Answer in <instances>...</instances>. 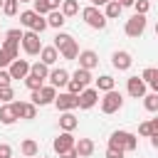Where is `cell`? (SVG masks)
<instances>
[{"label": "cell", "instance_id": "obj_1", "mask_svg": "<svg viewBox=\"0 0 158 158\" xmlns=\"http://www.w3.org/2000/svg\"><path fill=\"white\" fill-rule=\"evenodd\" d=\"M109 148H111V151L128 153V151H136V148H138V141H136V136L128 133V131H114L111 138H109Z\"/></svg>", "mask_w": 158, "mask_h": 158}, {"label": "cell", "instance_id": "obj_2", "mask_svg": "<svg viewBox=\"0 0 158 158\" xmlns=\"http://www.w3.org/2000/svg\"><path fill=\"white\" fill-rule=\"evenodd\" d=\"M20 22H22L25 27H30V32H37V35H42V32L47 30V20H44L42 15H37L35 10L20 12Z\"/></svg>", "mask_w": 158, "mask_h": 158}, {"label": "cell", "instance_id": "obj_3", "mask_svg": "<svg viewBox=\"0 0 158 158\" xmlns=\"http://www.w3.org/2000/svg\"><path fill=\"white\" fill-rule=\"evenodd\" d=\"M81 20H84L89 27H94V30H104V27H106V17H104V12H101L99 7H94V5H89V7L81 10Z\"/></svg>", "mask_w": 158, "mask_h": 158}, {"label": "cell", "instance_id": "obj_4", "mask_svg": "<svg viewBox=\"0 0 158 158\" xmlns=\"http://www.w3.org/2000/svg\"><path fill=\"white\" fill-rule=\"evenodd\" d=\"M54 99H57V89H54V86H42V89H37V91H32V96H30V101H32L35 106L54 104Z\"/></svg>", "mask_w": 158, "mask_h": 158}, {"label": "cell", "instance_id": "obj_5", "mask_svg": "<svg viewBox=\"0 0 158 158\" xmlns=\"http://www.w3.org/2000/svg\"><path fill=\"white\" fill-rule=\"evenodd\" d=\"M121 106H123V99H121V94L116 89H111V91L104 94V99H101V111L104 114H116Z\"/></svg>", "mask_w": 158, "mask_h": 158}, {"label": "cell", "instance_id": "obj_6", "mask_svg": "<svg viewBox=\"0 0 158 158\" xmlns=\"http://www.w3.org/2000/svg\"><path fill=\"white\" fill-rule=\"evenodd\" d=\"M22 49L27 52V54H40L42 52V40H40V35L37 32H22Z\"/></svg>", "mask_w": 158, "mask_h": 158}, {"label": "cell", "instance_id": "obj_7", "mask_svg": "<svg viewBox=\"0 0 158 158\" xmlns=\"http://www.w3.org/2000/svg\"><path fill=\"white\" fill-rule=\"evenodd\" d=\"M126 35L128 37H141L146 32V15H133L131 20H126Z\"/></svg>", "mask_w": 158, "mask_h": 158}, {"label": "cell", "instance_id": "obj_8", "mask_svg": "<svg viewBox=\"0 0 158 158\" xmlns=\"http://www.w3.org/2000/svg\"><path fill=\"white\" fill-rule=\"evenodd\" d=\"M74 143H77V141H74V136H72L69 131H62V133L54 138V143H52V146H54V151L62 156V153L72 151V148H74Z\"/></svg>", "mask_w": 158, "mask_h": 158}, {"label": "cell", "instance_id": "obj_9", "mask_svg": "<svg viewBox=\"0 0 158 158\" xmlns=\"http://www.w3.org/2000/svg\"><path fill=\"white\" fill-rule=\"evenodd\" d=\"M54 106H57L59 111H72V109H77V106H79V96H74V94L64 91V94H59V96L54 99Z\"/></svg>", "mask_w": 158, "mask_h": 158}, {"label": "cell", "instance_id": "obj_10", "mask_svg": "<svg viewBox=\"0 0 158 158\" xmlns=\"http://www.w3.org/2000/svg\"><path fill=\"white\" fill-rule=\"evenodd\" d=\"M126 89H128V94H131L133 99H143V96H146V81L138 79V77H128Z\"/></svg>", "mask_w": 158, "mask_h": 158}, {"label": "cell", "instance_id": "obj_11", "mask_svg": "<svg viewBox=\"0 0 158 158\" xmlns=\"http://www.w3.org/2000/svg\"><path fill=\"white\" fill-rule=\"evenodd\" d=\"M77 59H79V67H81V69H89V72L99 64V54H96L94 49H84V52H79Z\"/></svg>", "mask_w": 158, "mask_h": 158}, {"label": "cell", "instance_id": "obj_12", "mask_svg": "<svg viewBox=\"0 0 158 158\" xmlns=\"http://www.w3.org/2000/svg\"><path fill=\"white\" fill-rule=\"evenodd\" d=\"M111 64H114L118 72H126V69H131L133 59H131V54H128V52L118 49V52H114V57H111Z\"/></svg>", "mask_w": 158, "mask_h": 158}, {"label": "cell", "instance_id": "obj_13", "mask_svg": "<svg viewBox=\"0 0 158 158\" xmlns=\"http://www.w3.org/2000/svg\"><path fill=\"white\" fill-rule=\"evenodd\" d=\"M7 72H10L12 79H25V77L30 74V62H27V59H15Z\"/></svg>", "mask_w": 158, "mask_h": 158}, {"label": "cell", "instance_id": "obj_14", "mask_svg": "<svg viewBox=\"0 0 158 158\" xmlns=\"http://www.w3.org/2000/svg\"><path fill=\"white\" fill-rule=\"evenodd\" d=\"M47 79H49V86H54V89L57 86H67L69 84V72L67 69H52Z\"/></svg>", "mask_w": 158, "mask_h": 158}, {"label": "cell", "instance_id": "obj_15", "mask_svg": "<svg viewBox=\"0 0 158 158\" xmlns=\"http://www.w3.org/2000/svg\"><path fill=\"white\" fill-rule=\"evenodd\" d=\"M96 101H99V91L96 89H84L79 94V109H91V106H96Z\"/></svg>", "mask_w": 158, "mask_h": 158}, {"label": "cell", "instance_id": "obj_16", "mask_svg": "<svg viewBox=\"0 0 158 158\" xmlns=\"http://www.w3.org/2000/svg\"><path fill=\"white\" fill-rule=\"evenodd\" d=\"M94 148H96V146H94V141H91V138H79V141L74 143V151H77V156H79V158L91 156V153H94Z\"/></svg>", "mask_w": 158, "mask_h": 158}, {"label": "cell", "instance_id": "obj_17", "mask_svg": "<svg viewBox=\"0 0 158 158\" xmlns=\"http://www.w3.org/2000/svg\"><path fill=\"white\" fill-rule=\"evenodd\" d=\"M77 123H79V121H77V116H74L72 111H64V114L59 116V128H62V131H69V133H72V131L77 128Z\"/></svg>", "mask_w": 158, "mask_h": 158}, {"label": "cell", "instance_id": "obj_18", "mask_svg": "<svg viewBox=\"0 0 158 158\" xmlns=\"http://www.w3.org/2000/svg\"><path fill=\"white\" fill-rule=\"evenodd\" d=\"M57 59H59V52H57L54 47H42V52H40V62H42V64L52 67Z\"/></svg>", "mask_w": 158, "mask_h": 158}, {"label": "cell", "instance_id": "obj_19", "mask_svg": "<svg viewBox=\"0 0 158 158\" xmlns=\"http://www.w3.org/2000/svg\"><path fill=\"white\" fill-rule=\"evenodd\" d=\"M121 10H123V7L118 5V0H111V2L104 5V17H106V20H116V17L121 15Z\"/></svg>", "mask_w": 158, "mask_h": 158}, {"label": "cell", "instance_id": "obj_20", "mask_svg": "<svg viewBox=\"0 0 158 158\" xmlns=\"http://www.w3.org/2000/svg\"><path fill=\"white\" fill-rule=\"evenodd\" d=\"M64 22H67V17L62 15V10H52V12L47 15V27H57V30H59Z\"/></svg>", "mask_w": 158, "mask_h": 158}, {"label": "cell", "instance_id": "obj_21", "mask_svg": "<svg viewBox=\"0 0 158 158\" xmlns=\"http://www.w3.org/2000/svg\"><path fill=\"white\" fill-rule=\"evenodd\" d=\"M59 54H62L64 59H77V57H79V44L72 40V42H67V44L59 49Z\"/></svg>", "mask_w": 158, "mask_h": 158}, {"label": "cell", "instance_id": "obj_22", "mask_svg": "<svg viewBox=\"0 0 158 158\" xmlns=\"http://www.w3.org/2000/svg\"><path fill=\"white\" fill-rule=\"evenodd\" d=\"M20 151H22V156L32 158V156H37L40 146H37V141H35V138H25V141H22V146H20Z\"/></svg>", "mask_w": 158, "mask_h": 158}, {"label": "cell", "instance_id": "obj_23", "mask_svg": "<svg viewBox=\"0 0 158 158\" xmlns=\"http://www.w3.org/2000/svg\"><path fill=\"white\" fill-rule=\"evenodd\" d=\"M17 121V116H15V111H12V106L10 104H5V106H0V123H5V126H10V123H15Z\"/></svg>", "mask_w": 158, "mask_h": 158}, {"label": "cell", "instance_id": "obj_24", "mask_svg": "<svg viewBox=\"0 0 158 158\" xmlns=\"http://www.w3.org/2000/svg\"><path fill=\"white\" fill-rule=\"evenodd\" d=\"M30 74H35L37 79H42V81H44V79L49 77V67H47V64H42V62H35V64H30Z\"/></svg>", "mask_w": 158, "mask_h": 158}, {"label": "cell", "instance_id": "obj_25", "mask_svg": "<svg viewBox=\"0 0 158 158\" xmlns=\"http://www.w3.org/2000/svg\"><path fill=\"white\" fill-rule=\"evenodd\" d=\"M79 12V2L77 0H62V15L64 17H72Z\"/></svg>", "mask_w": 158, "mask_h": 158}, {"label": "cell", "instance_id": "obj_26", "mask_svg": "<svg viewBox=\"0 0 158 158\" xmlns=\"http://www.w3.org/2000/svg\"><path fill=\"white\" fill-rule=\"evenodd\" d=\"M96 86H99L96 91H104V94H106V91H111V89H114V77H109V74H101V77L96 79Z\"/></svg>", "mask_w": 158, "mask_h": 158}, {"label": "cell", "instance_id": "obj_27", "mask_svg": "<svg viewBox=\"0 0 158 158\" xmlns=\"http://www.w3.org/2000/svg\"><path fill=\"white\" fill-rule=\"evenodd\" d=\"M0 49H2V52H7L12 59H17V49H20V42H17V40H5Z\"/></svg>", "mask_w": 158, "mask_h": 158}, {"label": "cell", "instance_id": "obj_28", "mask_svg": "<svg viewBox=\"0 0 158 158\" xmlns=\"http://www.w3.org/2000/svg\"><path fill=\"white\" fill-rule=\"evenodd\" d=\"M72 79H77V81H81V84L86 86V84L91 81V72H89V69H81V67H79V69H77V72L72 74Z\"/></svg>", "mask_w": 158, "mask_h": 158}, {"label": "cell", "instance_id": "obj_29", "mask_svg": "<svg viewBox=\"0 0 158 158\" xmlns=\"http://www.w3.org/2000/svg\"><path fill=\"white\" fill-rule=\"evenodd\" d=\"M35 116H37V106H35L32 101H25V104H22V116H20V118H27V121H30V118H35Z\"/></svg>", "mask_w": 158, "mask_h": 158}, {"label": "cell", "instance_id": "obj_30", "mask_svg": "<svg viewBox=\"0 0 158 158\" xmlns=\"http://www.w3.org/2000/svg\"><path fill=\"white\" fill-rule=\"evenodd\" d=\"M143 106H146V111H158V94H146Z\"/></svg>", "mask_w": 158, "mask_h": 158}, {"label": "cell", "instance_id": "obj_31", "mask_svg": "<svg viewBox=\"0 0 158 158\" xmlns=\"http://www.w3.org/2000/svg\"><path fill=\"white\" fill-rule=\"evenodd\" d=\"M72 40H74V37H72V35H67V32H59V35H57V37H54V44H52V47H54V49H57V52H59V49H62V47H64V44H67V42H72Z\"/></svg>", "mask_w": 158, "mask_h": 158}, {"label": "cell", "instance_id": "obj_32", "mask_svg": "<svg viewBox=\"0 0 158 158\" xmlns=\"http://www.w3.org/2000/svg\"><path fill=\"white\" fill-rule=\"evenodd\" d=\"M25 84H27V89H30V91H37V89H42V86H44V84H42V79H37L35 74H27V77H25Z\"/></svg>", "mask_w": 158, "mask_h": 158}, {"label": "cell", "instance_id": "obj_33", "mask_svg": "<svg viewBox=\"0 0 158 158\" xmlns=\"http://www.w3.org/2000/svg\"><path fill=\"white\" fill-rule=\"evenodd\" d=\"M84 89H86V86H84L81 81H77V79H69V84H67V91H69V94H74V96H79Z\"/></svg>", "mask_w": 158, "mask_h": 158}, {"label": "cell", "instance_id": "obj_34", "mask_svg": "<svg viewBox=\"0 0 158 158\" xmlns=\"http://www.w3.org/2000/svg\"><path fill=\"white\" fill-rule=\"evenodd\" d=\"M17 5H20V2H17V0H2V12H5V15H10V17H12V15H15V12H17Z\"/></svg>", "mask_w": 158, "mask_h": 158}, {"label": "cell", "instance_id": "obj_35", "mask_svg": "<svg viewBox=\"0 0 158 158\" xmlns=\"http://www.w3.org/2000/svg\"><path fill=\"white\" fill-rule=\"evenodd\" d=\"M32 2H35V12H37V15H42V17H44V15H49V12H52V10H49V5H47L44 0H32Z\"/></svg>", "mask_w": 158, "mask_h": 158}, {"label": "cell", "instance_id": "obj_36", "mask_svg": "<svg viewBox=\"0 0 158 158\" xmlns=\"http://www.w3.org/2000/svg\"><path fill=\"white\" fill-rule=\"evenodd\" d=\"M133 7H136V15H146V12L151 10V2H148V0H136Z\"/></svg>", "mask_w": 158, "mask_h": 158}, {"label": "cell", "instance_id": "obj_37", "mask_svg": "<svg viewBox=\"0 0 158 158\" xmlns=\"http://www.w3.org/2000/svg\"><path fill=\"white\" fill-rule=\"evenodd\" d=\"M12 96H15V91H12V86H0V101H12Z\"/></svg>", "mask_w": 158, "mask_h": 158}, {"label": "cell", "instance_id": "obj_38", "mask_svg": "<svg viewBox=\"0 0 158 158\" xmlns=\"http://www.w3.org/2000/svg\"><path fill=\"white\" fill-rule=\"evenodd\" d=\"M156 72H158V69H153V67H148V69H143V74H141V79H143L146 84H151V81L156 79Z\"/></svg>", "mask_w": 158, "mask_h": 158}, {"label": "cell", "instance_id": "obj_39", "mask_svg": "<svg viewBox=\"0 0 158 158\" xmlns=\"http://www.w3.org/2000/svg\"><path fill=\"white\" fill-rule=\"evenodd\" d=\"M138 133H141V136H146V138H151V136H153V128H151V121H143V123L138 126Z\"/></svg>", "mask_w": 158, "mask_h": 158}, {"label": "cell", "instance_id": "obj_40", "mask_svg": "<svg viewBox=\"0 0 158 158\" xmlns=\"http://www.w3.org/2000/svg\"><path fill=\"white\" fill-rule=\"evenodd\" d=\"M12 62H15V59H12V57H10L7 52H2V49H0V69H5V67H10Z\"/></svg>", "mask_w": 158, "mask_h": 158}, {"label": "cell", "instance_id": "obj_41", "mask_svg": "<svg viewBox=\"0 0 158 158\" xmlns=\"http://www.w3.org/2000/svg\"><path fill=\"white\" fill-rule=\"evenodd\" d=\"M10 81H12V77H10V72H5V69H0V86H10Z\"/></svg>", "mask_w": 158, "mask_h": 158}, {"label": "cell", "instance_id": "obj_42", "mask_svg": "<svg viewBox=\"0 0 158 158\" xmlns=\"http://www.w3.org/2000/svg\"><path fill=\"white\" fill-rule=\"evenodd\" d=\"M0 158H12V148L7 143H0Z\"/></svg>", "mask_w": 158, "mask_h": 158}, {"label": "cell", "instance_id": "obj_43", "mask_svg": "<svg viewBox=\"0 0 158 158\" xmlns=\"http://www.w3.org/2000/svg\"><path fill=\"white\" fill-rule=\"evenodd\" d=\"M22 104H25V101H10V106H12V111H15L17 118L22 116Z\"/></svg>", "mask_w": 158, "mask_h": 158}, {"label": "cell", "instance_id": "obj_44", "mask_svg": "<svg viewBox=\"0 0 158 158\" xmlns=\"http://www.w3.org/2000/svg\"><path fill=\"white\" fill-rule=\"evenodd\" d=\"M5 37H7V40H17V42H20V40H22V32H20V30H7V35H5Z\"/></svg>", "mask_w": 158, "mask_h": 158}, {"label": "cell", "instance_id": "obj_45", "mask_svg": "<svg viewBox=\"0 0 158 158\" xmlns=\"http://www.w3.org/2000/svg\"><path fill=\"white\" fill-rule=\"evenodd\" d=\"M106 158H123V153H121V151H111V148H109V151H106Z\"/></svg>", "mask_w": 158, "mask_h": 158}, {"label": "cell", "instance_id": "obj_46", "mask_svg": "<svg viewBox=\"0 0 158 158\" xmlns=\"http://www.w3.org/2000/svg\"><path fill=\"white\" fill-rule=\"evenodd\" d=\"M47 5H49V10H59V5H62V0H44Z\"/></svg>", "mask_w": 158, "mask_h": 158}, {"label": "cell", "instance_id": "obj_47", "mask_svg": "<svg viewBox=\"0 0 158 158\" xmlns=\"http://www.w3.org/2000/svg\"><path fill=\"white\" fill-rule=\"evenodd\" d=\"M59 158H79V156H77V151H74V148H72V151H67V153H62V156H59Z\"/></svg>", "mask_w": 158, "mask_h": 158}, {"label": "cell", "instance_id": "obj_48", "mask_svg": "<svg viewBox=\"0 0 158 158\" xmlns=\"http://www.w3.org/2000/svg\"><path fill=\"white\" fill-rule=\"evenodd\" d=\"M151 89H153V94H158V72H156V79L151 81Z\"/></svg>", "mask_w": 158, "mask_h": 158}, {"label": "cell", "instance_id": "obj_49", "mask_svg": "<svg viewBox=\"0 0 158 158\" xmlns=\"http://www.w3.org/2000/svg\"><path fill=\"white\" fill-rule=\"evenodd\" d=\"M151 146H153V148H158V133H153V136H151Z\"/></svg>", "mask_w": 158, "mask_h": 158}, {"label": "cell", "instance_id": "obj_50", "mask_svg": "<svg viewBox=\"0 0 158 158\" xmlns=\"http://www.w3.org/2000/svg\"><path fill=\"white\" fill-rule=\"evenodd\" d=\"M151 128H153V133H158V118H151Z\"/></svg>", "mask_w": 158, "mask_h": 158}, {"label": "cell", "instance_id": "obj_51", "mask_svg": "<svg viewBox=\"0 0 158 158\" xmlns=\"http://www.w3.org/2000/svg\"><path fill=\"white\" fill-rule=\"evenodd\" d=\"M133 2H136V0H118V5H121V7H128V5H133Z\"/></svg>", "mask_w": 158, "mask_h": 158}, {"label": "cell", "instance_id": "obj_52", "mask_svg": "<svg viewBox=\"0 0 158 158\" xmlns=\"http://www.w3.org/2000/svg\"><path fill=\"white\" fill-rule=\"evenodd\" d=\"M106 2H111V0H91V5H94V7H99V5H106Z\"/></svg>", "mask_w": 158, "mask_h": 158}, {"label": "cell", "instance_id": "obj_53", "mask_svg": "<svg viewBox=\"0 0 158 158\" xmlns=\"http://www.w3.org/2000/svg\"><path fill=\"white\" fill-rule=\"evenodd\" d=\"M17 2H32V0H17Z\"/></svg>", "mask_w": 158, "mask_h": 158}, {"label": "cell", "instance_id": "obj_54", "mask_svg": "<svg viewBox=\"0 0 158 158\" xmlns=\"http://www.w3.org/2000/svg\"><path fill=\"white\" fill-rule=\"evenodd\" d=\"M156 35H158V22H156Z\"/></svg>", "mask_w": 158, "mask_h": 158}, {"label": "cell", "instance_id": "obj_55", "mask_svg": "<svg viewBox=\"0 0 158 158\" xmlns=\"http://www.w3.org/2000/svg\"><path fill=\"white\" fill-rule=\"evenodd\" d=\"M0 2H2V0H0Z\"/></svg>", "mask_w": 158, "mask_h": 158}]
</instances>
